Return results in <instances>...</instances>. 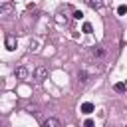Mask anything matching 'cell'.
<instances>
[{"mask_svg": "<svg viewBox=\"0 0 127 127\" xmlns=\"http://www.w3.org/2000/svg\"><path fill=\"white\" fill-rule=\"evenodd\" d=\"M95 107H93V103H89V101H85V103H81V113H85V115H89L91 111H93Z\"/></svg>", "mask_w": 127, "mask_h": 127, "instance_id": "obj_5", "label": "cell"}, {"mask_svg": "<svg viewBox=\"0 0 127 127\" xmlns=\"http://www.w3.org/2000/svg\"><path fill=\"white\" fill-rule=\"evenodd\" d=\"M6 48L12 52V50H16V38L14 36H6Z\"/></svg>", "mask_w": 127, "mask_h": 127, "instance_id": "obj_4", "label": "cell"}, {"mask_svg": "<svg viewBox=\"0 0 127 127\" xmlns=\"http://www.w3.org/2000/svg\"><path fill=\"white\" fill-rule=\"evenodd\" d=\"M125 12H127V6H125V4H121V6L117 8V14H121V16H123Z\"/></svg>", "mask_w": 127, "mask_h": 127, "instance_id": "obj_12", "label": "cell"}, {"mask_svg": "<svg viewBox=\"0 0 127 127\" xmlns=\"http://www.w3.org/2000/svg\"><path fill=\"white\" fill-rule=\"evenodd\" d=\"M81 16H83V14H81V12H79V10H75V12H73V18H77V20H79V18H81Z\"/></svg>", "mask_w": 127, "mask_h": 127, "instance_id": "obj_15", "label": "cell"}, {"mask_svg": "<svg viewBox=\"0 0 127 127\" xmlns=\"http://www.w3.org/2000/svg\"><path fill=\"white\" fill-rule=\"evenodd\" d=\"M83 32H85V34H91V24H89V22L83 24Z\"/></svg>", "mask_w": 127, "mask_h": 127, "instance_id": "obj_13", "label": "cell"}, {"mask_svg": "<svg viewBox=\"0 0 127 127\" xmlns=\"http://www.w3.org/2000/svg\"><path fill=\"white\" fill-rule=\"evenodd\" d=\"M77 79H79V83H87V71L85 69H79L77 71Z\"/></svg>", "mask_w": 127, "mask_h": 127, "instance_id": "obj_9", "label": "cell"}, {"mask_svg": "<svg viewBox=\"0 0 127 127\" xmlns=\"http://www.w3.org/2000/svg\"><path fill=\"white\" fill-rule=\"evenodd\" d=\"M34 75H36V79H38V81H44V79L48 77V67L38 65V67H36V71H34Z\"/></svg>", "mask_w": 127, "mask_h": 127, "instance_id": "obj_2", "label": "cell"}, {"mask_svg": "<svg viewBox=\"0 0 127 127\" xmlns=\"http://www.w3.org/2000/svg\"><path fill=\"white\" fill-rule=\"evenodd\" d=\"M103 54H105V50H103L101 46H95V48L91 50V56H93V58H103Z\"/></svg>", "mask_w": 127, "mask_h": 127, "instance_id": "obj_7", "label": "cell"}, {"mask_svg": "<svg viewBox=\"0 0 127 127\" xmlns=\"http://www.w3.org/2000/svg\"><path fill=\"white\" fill-rule=\"evenodd\" d=\"M42 127H62V123H60V119H56V117H48V119L42 123Z\"/></svg>", "mask_w": 127, "mask_h": 127, "instance_id": "obj_3", "label": "cell"}, {"mask_svg": "<svg viewBox=\"0 0 127 127\" xmlns=\"http://www.w3.org/2000/svg\"><path fill=\"white\" fill-rule=\"evenodd\" d=\"M16 77L18 79H26L28 77V69L26 67H16Z\"/></svg>", "mask_w": 127, "mask_h": 127, "instance_id": "obj_8", "label": "cell"}, {"mask_svg": "<svg viewBox=\"0 0 127 127\" xmlns=\"http://www.w3.org/2000/svg\"><path fill=\"white\" fill-rule=\"evenodd\" d=\"M14 12V4L10 0H0V14H12Z\"/></svg>", "mask_w": 127, "mask_h": 127, "instance_id": "obj_1", "label": "cell"}, {"mask_svg": "<svg viewBox=\"0 0 127 127\" xmlns=\"http://www.w3.org/2000/svg\"><path fill=\"white\" fill-rule=\"evenodd\" d=\"M113 89H115L117 93H123V91L127 89V85H125V83H115V85H113Z\"/></svg>", "mask_w": 127, "mask_h": 127, "instance_id": "obj_10", "label": "cell"}, {"mask_svg": "<svg viewBox=\"0 0 127 127\" xmlns=\"http://www.w3.org/2000/svg\"><path fill=\"white\" fill-rule=\"evenodd\" d=\"M87 4H89V6L93 8V10H101L105 2H103V0H87Z\"/></svg>", "mask_w": 127, "mask_h": 127, "instance_id": "obj_6", "label": "cell"}, {"mask_svg": "<svg viewBox=\"0 0 127 127\" xmlns=\"http://www.w3.org/2000/svg\"><path fill=\"white\" fill-rule=\"evenodd\" d=\"M93 125H95V123H93L91 119H85V121H83V127H93Z\"/></svg>", "mask_w": 127, "mask_h": 127, "instance_id": "obj_14", "label": "cell"}, {"mask_svg": "<svg viewBox=\"0 0 127 127\" xmlns=\"http://www.w3.org/2000/svg\"><path fill=\"white\" fill-rule=\"evenodd\" d=\"M26 111H28V113H34V115H36V113H38V105H28V107H26Z\"/></svg>", "mask_w": 127, "mask_h": 127, "instance_id": "obj_11", "label": "cell"}]
</instances>
